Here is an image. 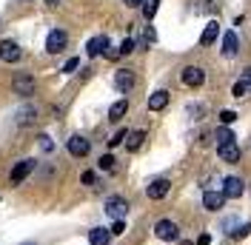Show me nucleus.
Wrapping results in <instances>:
<instances>
[{
	"instance_id": "1",
	"label": "nucleus",
	"mask_w": 251,
	"mask_h": 245,
	"mask_svg": "<svg viewBox=\"0 0 251 245\" xmlns=\"http://www.w3.org/2000/svg\"><path fill=\"white\" fill-rule=\"evenodd\" d=\"M180 80H183V86H188V89H200L205 83V72L200 66H186L180 72Z\"/></svg>"
},
{
	"instance_id": "2",
	"label": "nucleus",
	"mask_w": 251,
	"mask_h": 245,
	"mask_svg": "<svg viewBox=\"0 0 251 245\" xmlns=\"http://www.w3.org/2000/svg\"><path fill=\"white\" fill-rule=\"evenodd\" d=\"M154 234H157V240H163V243H177L180 240V228L174 225L172 220H160L154 225Z\"/></svg>"
},
{
	"instance_id": "3",
	"label": "nucleus",
	"mask_w": 251,
	"mask_h": 245,
	"mask_svg": "<svg viewBox=\"0 0 251 245\" xmlns=\"http://www.w3.org/2000/svg\"><path fill=\"white\" fill-rule=\"evenodd\" d=\"M66 43H69V34L63 29H51L46 37V51L49 54H60L63 49H66Z\"/></svg>"
},
{
	"instance_id": "4",
	"label": "nucleus",
	"mask_w": 251,
	"mask_h": 245,
	"mask_svg": "<svg viewBox=\"0 0 251 245\" xmlns=\"http://www.w3.org/2000/svg\"><path fill=\"white\" fill-rule=\"evenodd\" d=\"M103 211H106L111 220H123V217L128 214V202H126V197H117V194H114V197L106 199V208H103Z\"/></svg>"
},
{
	"instance_id": "5",
	"label": "nucleus",
	"mask_w": 251,
	"mask_h": 245,
	"mask_svg": "<svg viewBox=\"0 0 251 245\" xmlns=\"http://www.w3.org/2000/svg\"><path fill=\"white\" fill-rule=\"evenodd\" d=\"M12 89H15L17 97H31L34 94V77L26 74V72H20L15 77V83H12Z\"/></svg>"
},
{
	"instance_id": "6",
	"label": "nucleus",
	"mask_w": 251,
	"mask_h": 245,
	"mask_svg": "<svg viewBox=\"0 0 251 245\" xmlns=\"http://www.w3.org/2000/svg\"><path fill=\"white\" fill-rule=\"evenodd\" d=\"M243 191H246V183H243L240 177H226V180H223V197L226 199L243 197Z\"/></svg>"
},
{
	"instance_id": "7",
	"label": "nucleus",
	"mask_w": 251,
	"mask_h": 245,
	"mask_svg": "<svg viewBox=\"0 0 251 245\" xmlns=\"http://www.w3.org/2000/svg\"><path fill=\"white\" fill-rule=\"evenodd\" d=\"M31 171H34V160H20L15 169H12V174H9V180H12V185H20L26 177H29Z\"/></svg>"
},
{
	"instance_id": "8",
	"label": "nucleus",
	"mask_w": 251,
	"mask_h": 245,
	"mask_svg": "<svg viewBox=\"0 0 251 245\" xmlns=\"http://www.w3.org/2000/svg\"><path fill=\"white\" fill-rule=\"evenodd\" d=\"M114 89L117 92H131L134 89V72L131 69H117V74H114Z\"/></svg>"
},
{
	"instance_id": "9",
	"label": "nucleus",
	"mask_w": 251,
	"mask_h": 245,
	"mask_svg": "<svg viewBox=\"0 0 251 245\" xmlns=\"http://www.w3.org/2000/svg\"><path fill=\"white\" fill-rule=\"evenodd\" d=\"M66 148H69L72 157H86V154L92 151V143H89L86 137H80V134H75V137L66 143Z\"/></svg>"
},
{
	"instance_id": "10",
	"label": "nucleus",
	"mask_w": 251,
	"mask_h": 245,
	"mask_svg": "<svg viewBox=\"0 0 251 245\" xmlns=\"http://www.w3.org/2000/svg\"><path fill=\"white\" fill-rule=\"evenodd\" d=\"M172 191V183L166 180V177H160V180H151L149 183V188H146V194H149V199H163L166 194Z\"/></svg>"
},
{
	"instance_id": "11",
	"label": "nucleus",
	"mask_w": 251,
	"mask_h": 245,
	"mask_svg": "<svg viewBox=\"0 0 251 245\" xmlns=\"http://www.w3.org/2000/svg\"><path fill=\"white\" fill-rule=\"evenodd\" d=\"M20 54H23V51H20V46H17L15 40H3V43H0V60L3 63H17Z\"/></svg>"
},
{
	"instance_id": "12",
	"label": "nucleus",
	"mask_w": 251,
	"mask_h": 245,
	"mask_svg": "<svg viewBox=\"0 0 251 245\" xmlns=\"http://www.w3.org/2000/svg\"><path fill=\"white\" fill-rule=\"evenodd\" d=\"M106 51H109V37H106V34L92 37L89 46H86V54H89V57H100V54H106Z\"/></svg>"
},
{
	"instance_id": "13",
	"label": "nucleus",
	"mask_w": 251,
	"mask_h": 245,
	"mask_svg": "<svg viewBox=\"0 0 251 245\" xmlns=\"http://www.w3.org/2000/svg\"><path fill=\"white\" fill-rule=\"evenodd\" d=\"M217 154H220V160H223V163H240V146H237L234 140L217 146Z\"/></svg>"
},
{
	"instance_id": "14",
	"label": "nucleus",
	"mask_w": 251,
	"mask_h": 245,
	"mask_svg": "<svg viewBox=\"0 0 251 245\" xmlns=\"http://www.w3.org/2000/svg\"><path fill=\"white\" fill-rule=\"evenodd\" d=\"M237 51H240V37H237V31H226V37H223V54H226V57H237Z\"/></svg>"
},
{
	"instance_id": "15",
	"label": "nucleus",
	"mask_w": 251,
	"mask_h": 245,
	"mask_svg": "<svg viewBox=\"0 0 251 245\" xmlns=\"http://www.w3.org/2000/svg\"><path fill=\"white\" fill-rule=\"evenodd\" d=\"M223 202H226L223 191H205V194H203V205L208 208V211H220V208H223Z\"/></svg>"
},
{
	"instance_id": "16",
	"label": "nucleus",
	"mask_w": 251,
	"mask_h": 245,
	"mask_svg": "<svg viewBox=\"0 0 251 245\" xmlns=\"http://www.w3.org/2000/svg\"><path fill=\"white\" fill-rule=\"evenodd\" d=\"M217 34H220V23L211 20V23L203 29V34H200V46H211V43L217 40Z\"/></svg>"
},
{
	"instance_id": "17",
	"label": "nucleus",
	"mask_w": 251,
	"mask_h": 245,
	"mask_svg": "<svg viewBox=\"0 0 251 245\" xmlns=\"http://www.w3.org/2000/svg\"><path fill=\"white\" fill-rule=\"evenodd\" d=\"M166 106H169V92H166V89H160V92H154L149 97V108H151V111H163Z\"/></svg>"
},
{
	"instance_id": "18",
	"label": "nucleus",
	"mask_w": 251,
	"mask_h": 245,
	"mask_svg": "<svg viewBox=\"0 0 251 245\" xmlns=\"http://www.w3.org/2000/svg\"><path fill=\"white\" fill-rule=\"evenodd\" d=\"M89 243L92 245H109L111 243V231L109 228H92L89 231Z\"/></svg>"
},
{
	"instance_id": "19",
	"label": "nucleus",
	"mask_w": 251,
	"mask_h": 245,
	"mask_svg": "<svg viewBox=\"0 0 251 245\" xmlns=\"http://www.w3.org/2000/svg\"><path fill=\"white\" fill-rule=\"evenodd\" d=\"M34 114H37V108H34V106H23V108L15 114L17 125H29V122H34Z\"/></svg>"
},
{
	"instance_id": "20",
	"label": "nucleus",
	"mask_w": 251,
	"mask_h": 245,
	"mask_svg": "<svg viewBox=\"0 0 251 245\" xmlns=\"http://www.w3.org/2000/svg\"><path fill=\"white\" fill-rule=\"evenodd\" d=\"M143 140H146V131H128V137H126V148L128 151H137L143 146Z\"/></svg>"
},
{
	"instance_id": "21",
	"label": "nucleus",
	"mask_w": 251,
	"mask_h": 245,
	"mask_svg": "<svg viewBox=\"0 0 251 245\" xmlns=\"http://www.w3.org/2000/svg\"><path fill=\"white\" fill-rule=\"evenodd\" d=\"M126 111H128V103H126V100H117V103H114V106L109 108V120H120V117H123Z\"/></svg>"
},
{
	"instance_id": "22",
	"label": "nucleus",
	"mask_w": 251,
	"mask_h": 245,
	"mask_svg": "<svg viewBox=\"0 0 251 245\" xmlns=\"http://www.w3.org/2000/svg\"><path fill=\"white\" fill-rule=\"evenodd\" d=\"M214 140H217V146H223V143H231L234 134H231V128H228V125H220L217 131H214Z\"/></svg>"
},
{
	"instance_id": "23",
	"label": "nucleus",
	"mask_w": 251,
	"mask_h": 245,
	"mask_svg": "<svg viewBox=\"0 0 251 245\" xmlns=\"http://www.w3.org/2000/svg\"><path fill=\"white\" fill-rule=\"evenodd\" d=\"M157 9H160V0H146V3H143V15H146V20H151V17L157 15Z\"/></svg>"
},
{
	"instance_id": "24",
	"label": "nucleus",
	"mask_w": 251,
	"mask_h": 245,
	"mask_svg": "<svg viewBox=\"0 0 251 245\" xmlns=\"http://www.w3.org/2000/svg\"><path fill=\"white\" fill-rule=\"evenodd\" d=\"M114 163H117V160H114L111 154H103V157L97 160V169L100 171H114Z\"/></svg>"
},
{
	"instance_id": "25",
	"label": "nucleus",
	"mask_w": 251,
	"mask_h": 245,
	"mask_svg": "<svg viewBox=\"0 0 251 245\" xmlns=\"http://www.w3.org/2000/svg\"><path fill=\"white\" fill-rule=\"evenodd\" d=\"M234 120H237V111H231V108H226V111H220V122H223V125H231Z\"/></svg>"
},
{
	"instance_id": "26",
	"label": "nucleus",
	"mask_w": 251,
	"mask_h": 245,
	"mask_svg": "<svg viewBox=\"0 0 251 245\" xmlns=\"http://www.w3.org/2000/svg\"><path fill=\"white\" fill-rule=\"evenodd\" d=\"M126 137H128V131H126V128H120L117 134H111V140H109V148H114V146H120V143H123Z\"/></svg>"
},
{
	"instance_id": "27",
	"label": "nucleus",
	"mask_w": 251,
	"mask_h": 245,
	"mask_svg": "<svg viewBox=\"0 0 251 245\" xmlns=\"http://www.w3.org/2000/svg\"><path fill=\"white\" fill-rule=\"evenodd\" d=\"M249 234H251V222H243L237 231H231V237H234V240H243V237H249Z\"/></svg>"
},
{
	"instance_id": "28",
	"label": "nucleus",
	"mask_w": 251,
	"mask_h": 245,
	"mask_svg": "<svg viewBox=\"0 0 251 245\" xmlns=\"http://www.w3.org/2000/svg\"><path fill=\"white\" fill-rule=\"evenodd\" d=\"M134 49H137V43H134V40L128 37V40H123V43H120V49H117V51H120V54H131Z\"/></svg>"
},
{
	"instance_id": "29",
	"label": "nucleus",
	"mask_w": 251,
	"mask_h": 245,
	"mask_svg": "<svg viewBox=\"0 0 251 245\" xmlns=\"http://www.w3.org/2000/svg\"><path fill=\"white\" fill-rule=\"evenodd\" d=\"M157 40V34H154V29L151 26H146V31H143V46H151Z\"/></svg>"
},
{
	"instance_id": "30",
	"label": "nucleus",
	"mask_w": 251,
	"mask_h": 245,
	"mask_svg": "<svg viewBox=\"0 0 251 245\" xmlns=\"http://www.w3.org/2000/svg\"><path fill=\"white\" fill-rule=\"evenodd\" d=\"M231 94H234V97H246V94H249L246 83H243V80H237V83H234V89H231Z\"/></svg>"
},
{
	"instance_id": "31",
	"label": "nucleus",
	"mask_w": 251,
	"mask_h": 245,
	"mask_svg": "<svg viewBox=\"0 0 251 245\" xmlns=\"http://www.w3.org/2000/svg\"><path fill=\"white\" fill-rule=\"evenodd\" d=\"M80 183H83V185H92V188H94V185H97V177H94V171H83Z\"/></svg>"
},
{
	"instance_id": "32",
	"label": "nucleus",
	"mask_w": 251,
	"mask_h": 245,
	"mask_svg": "<svg viewBox=\"0 0 251 245\" xmlns=\"http://www.w3.org/2000/svg\"><path fill=\"white\" fill-rule=\"evenodd\" d=\"M111 237H120V234H123V231H126V222H123V220H114V225H111Z\"/></svg>"
},
{
	"instance_id": "33",
	"label": "nucleus",
	"mask_w": 251,
	"mask_h": 245,
	"mask_svg": "<svg viewBox=\"0 0 251 245\" xmlns=\"http://www.w3.org/2000/svg\"><path fill=\"white\" fill-rule=\"evenodd\" d=\"M77 66H80V60H77V57H72V60H66V66H63V72L69 74V72H75Z\"/></svg>"
},
{
	"instance_id": "34",
	"label": "nucleus",
	"mask_w": 251,
	"mask_h": 245,
	"mask_svg": "<svg viewBox=\"0 0 251 245\" xmlns=\"http://www.w3.org/2000/svg\"><path fill=\"white\" fill-rule=\"evenodd\" d=\"M240 80L246 83V89H249V92H251V69H246V72H243V77H240Z\"/></svg>"
},
{
	"instance_id": "35",
	"label": "nucleus",
	"mask_w": 251,
	"mask_h": 245,
	"mask_svg": "<svg viewBox=\"0 0 251 245\" xmlns=\"http://www.w3.org/2000/svg\"><path fill=\"white\" fill-rule=\"evenodd\" d=\"M194 245H211V237H208V234H200V237H197V243Z\"/></svg>"
},
{
	"instance_id": "36",
	"label": "nucleus",
	"mask_w": 251,
	"mask_h": 245,
	"mask_svg": "<svg viewBox=\"0 0 251 245\" xmlns=\"http://www.w3.org/2000/svg\"><path fill=\"white\" fill-rule=\"evenodd\" d=\"M126 6H128V9H137V6H143V3H146V0H123Z\"/></svg>"
},
{
	"instance_id": "37",
	"label": "nucleus",
	"mask_w": 251,
	"mask_h": 245,
	"mask_svg": "<svg viewBox=\"0 0 251 245\" xmlns=\"http://www.w3.org/2000/svg\"><path fill=\"white\" fill-rule=\"evenodd\" d=\"M40 140H43V148H46V151H51V140H49L46 134H43V137H40Z\"/></svg>"
},
{
	"instance_id": "38",
	"label": "nucleus",
	"mask_w": 251,
	"mask_h": 245,
	"mask_svg": "<svg viewBox=\"0 0 251 245\" xmlns=\"http://www.w3.org/2000/svg\"><path fill=\"white\" fill-rule=\"evenodd\" d=\"M46 3H49V6H57V0H46Z\"/></svg>"
},
{
	"instance_id": "39",
	"label": "nucleus",
	"mask_w": 251,
	"mask_h": 245,
	"mask_svg": "<svg viewBox=\"0 0 251 245\" xmlns=\"http://www.w3.org/2000/svg\"><path fill=\"white\" fill-rule=\"evenodd\" d=\"M180 245H191V243H180Z\"/></svg>"
}]
</instances>
